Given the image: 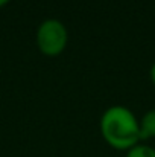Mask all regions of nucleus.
Masks as SVG:
<instances>
[{"label":"nucleus","mask_w":155,"mask_h":157,"mask_svg":"<svg viewBox=\"0 0 155 157\" xmlns=\"http://www.w3.org/2000/svg\"><path fill=\"white\" fill-rule=\"evenodd\" d=\"M101 131L106 144L116 150H131L140 140V127L134 113L122 105L108 108L101 119Z\"/></svg>","instance_id":"1"},{"label":"nucleus","mask_w":155,"mask_h":157,"mask_svg":"<svg viewBox=\"0 0 155 157\" xmlns=\"http://www.w3.org/2000/svg\"><path fill=\"white\" fill-rule=\"evenodd\" d=\"M37 44L44 55H59L67 44L65 26L58 20H46L37 31Z\"/></svg>","instance_id":"2"},{"label":"nucleus","mask_w":155,"mask_h":157,"mask_svg":"<svg viewBox=\"0 0 155 157\" xmlns=\"http://www.w3.org/2000/svg\"><path fill=\"white\" fill-rule=\"evenodd\" d=\"M138 127H140V140L155 137V110H149L142 117Z\"/></svg>","instance_id":"3"},{"label":"nucleus","mask_w":155,"mask_h":157,"mask_svg":"<svg viewBox=\"0 0 155 157\" xmlns=\"http://www.w3.org/2000/svg\"><path fill=\"white\" fill-rule=\"evenodd\" d=\"M126 157H155V150L148 145H135L128 150Z\"/></svg>","instance_id":"4"},{"label":"nucleus","mask_w":155,"mask_h":157,"mask_svg":"<svg viewBox=\"0 0 155 157\" xmlns=\"http://www.w3.org/2000/svg\"><path fill=\"white\" fill-rule=\"evenodd\" d=\"M151 79H152V82L155 84V63L152 64V69H151Z\"/></svg>","instance_id":"5"},{"label":"nucleus","mask_w":155,"mask_h":157,"mask_svg":"<svg viewBox=\"0 0 155 157\" xmlns=\"http://www.w3.org/2000/svg\"><path fill=\"white\" fill-rule=\"evenodd\" d=\"M8 2H9V0H0V8H2V6H5Z\"/></svg>","instance_id":"6"}]
</instances>
